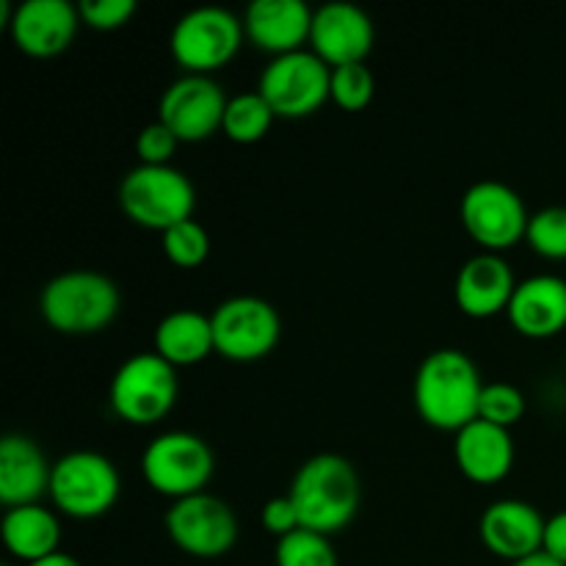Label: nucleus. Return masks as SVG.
Listing matches in <instances>:
<instances>
[{
	"label": "nucleus",
	"instance_id": "f257e3e1",
	"mask_svg": "<svg viewBox=\"0 0 566 566\" xmlns=\"http://www.w3.org/2000/svg\"><path fill=\"white\" fill-rule=\"evenodd\" d=\"M486 381L479 365L462 348H437L426 354L415 374L412 396L420 418L434 429L459 431L479 418Z\"/></svg>",
	"mask_w": 566,
	"mask_h": 566
},
{
	"label": "nucleus",
	"instance_id": "f03ea898",
	"mask_svg": "<svg viewBox=\"0 0 566 566\" xmlns=\"http://www.w3.org/2000/svg\"><path fill=\"white\" fill-rule=\"evenodd\" d=\"M359 492L357 468L346 457L315 453L298 464L287 495L296 506L302 528L329 536L352 523L359 509Z\"/></svg>",
	"mask_w": 566,
	"mask_h": 566
},
{
	"label": "nucleus",
	"instance_id": "7ed1b4c3",
	"mask_svg": "<svg viewBox=\"0 0 566 566\" xmlns=\"http://www.w3.org/2000/svg\"><path fill=\"white\" fill-rule=\"evenodd\" d=\"M119 287L94 269H70L55 274L39 293V313L53 329L66 335H92L119 313Z\"/></svg>",
	"mask_w": 566,
	"mask_h": 566
},
{
	"label": "nucleus",
	"instance_id": "20e7f679",
	"mask_svg": "<svg viewBox=\"0 0 566 566\" xmlns=\"http://www.w3.org/2000/svg\"><path fill=\"white\" fill-rule=\"evenodd\" d=\"M119 205L136 224L166 232L180 221L193 219L197 188L177 166L138 164L122 177Z\"/></svg>",
	"mask_w": 566,
	"mask_h": 566
},
{
	"label": "nucleus",
	"instance_id": "39448f33",
	"mask_svg": "<svg viewBox=\"0 0 566 566\" xmlns=\"http://www.w3.org/2000/svg\"><path fill=\"white\" fill-rule=\"evenodd\" d=\"M180 392L177 368L158 352H138L116 368L111 379V407L122 420L149 426L171 412Z\"/></svg>",
	"mask_w": 566,
	"mask_h": 566
},
{
	"label": "nucleus",
	"instance_id": "423d86ee",
	"mask_svg": "<svg viewBox=\"0 0 566 566\" xmlns=\"http://www.w3.org/2000/svg\"><path fill=\"white\" fill-rule=\"evenodd\" d=\"M119 490V470L105 453L77 448L53 462L50 497L70 517L92 520L111 512Z\"/></svg>",
	"mask_w": 566,
	"mask_h": 566
},
{
	"label": "nucleus",
	"instance_id": "0eeeda50",
	"mask_svg": "<svg viewBox=\"0 0 566 566\" xmlns=\"http://www.w3.org/2000/svg\"><path fill=\"white\" fill-rule=\"evenodd\" d=\"M258 92L269 99L276 116L302 119L332 97V66L307 48L271 55L260 72Z\"/></svg>",
	"mask_w": 566,
	"mask_h": 566
},
{
	"label": "nucleus",
	"instance_id": "6e6552de",
	"mask_svg": "<svg viewBox=\"0 0 566 566\" xmlns=\"http://www.w3.org/2000/svg\"><path fill=\"white\" fill-rule=\"evenodd\" d=\"M243 20L224 6H197L175 22L169 36L177 64L197 75H210L238 53L243 42Z\"/></svg>",
	"mask_w": 566,
	"mask_h": 566
},
{
	"label": "nucleus",
	"instance_id": "1a4fd4ad",
	"mask_svg": "<svg viewBox=\"0 0 566 566\" xmlns=\"http://www.w3.org/2000/svg\"><path fill=\"white\" fill-rule=\"evenodd\" d=\"M213 464V448L193 431H164L142 453L147 484L175 501L205 492Z\"/></svg>",
	"mask_w": 566,
	"mask_h": 566
},
{
	"label": "nucleus",
	"instance_id": "9d476101",
	"mask_svg": "<svg viewBox=\"0 0 566 566\" xmlns=\"http://www.w3.org/2000/svg\"><path fill=\"white\" fill-rule=\"evenodd\" d=\"M210 321H213L216 352L235 363L265 357L276 346L282 332V318L274 304L252 293H238L216 304Z\"/></svg>",
	"mask_w": 566,
	"mask_h": 566
},
{
	"label": "nucleus",
	"instance_id": "9b49d317",
	"mask_svg": "<svg viewBox=\"0 0 566 566\" xmlns=\"http://www.w3.org/2000/svg\"><path fill=\"white\" fill-rule=\"evenodd\" d=\"M462 224L475 241L484 247V252H503L514 247L528 230V208L523 197L503 180L473 182L462 197Z\"/></svg>",
	"mask_w": 566,
	"mask_h": 566
},
{
	"label": "nucleus",
	"instance_id": "f8f14e48",
	"mask_svg": "<svg viewBox=\"0 0 566 566\" xmlns=\"http://www.w3.org/2000/svg\"><path fill=\"white\" fill-rule=\"evenodd\" d=\"M166 534L180 551L197 558H219L235 545L238 517L227 501L210 492L180 497L166 509Z\"/></svg>",
	"mask_w": 566,
	"mask_h": 566
},
{
	"label": "nucleus",
	"instance_id": "ddd939ff",
	"mask_svg": "<svg viewBox=\"0 0 566 566\" xmlns=\"http://www.w3.org/2000/svg\"><path fill=\"white\" fill-rule=\"evenodd\" d=\"M227 99L230 97L219 81L210 75L186 72L160 94L158 119L169 125L180 142H202L213 136L224 122Z\"/></svg>",
	"mask_w": 566,
	"mask_h": 566
},
{
	"label": "nucleus",
	"instance_id": "4468645a",
	"mask_svg": "<svg viewBox=\"0 0 566 566\" xmlns=\"http://www.w3.org/2000/svg\"><path fill=\"white\" fill-rule=\"evenodd\" d=\"M374 20L363 6L352 0H329L315 9L310 44L313 53H318L329 66L365 61L374 48Z\"/></svg>",
	"mask_w": 566,
	"mask_h": 566
},
{
	"label": "nucleus",
	"instance_id": "2eb2a0df",
	"mask_svg": "<svg viewBox=\"0 0 566 566\" xmlns=\"http://www.w3.org/2000/svg\"><path fill=\"white\" fill-rule=\"evenodd\" d=\"M77 25L81 11L70 0H22L14 6L9 33L22 53L50 59L70 48Z\"/></svg>",
	"mask_w": 566,
	"mask_h": 566
},
{
	"label": "nucleus",
	"instance_id": "dca6fc26",
	"mask_svg": "<svg viewBox=\"0 0 566 566\" xmlns=\"http://www.w3.org/2000/svg\"><path fill=\"white\" fill-rule=\"evenodd\" d=\"M545 523L539 509L520 497H503V501L490 503L481 514L479 534L481 542L490 547L495 556L506 562H520L531 553L542 551L545 539Z\"/></svg>",
	"mask_w": 566,
	"mask_h": 566
},
{
	"label": "nucleus",
	"instance_id": "f3484780",
	"mask_svg": "<svg viewBox=\"0 0 566 566\" xmlns=\"http://www.w3.org/2000/svg\"><path fill=\"white\" fill-rule=\"evenodd\" d=\"M313 14L304 0H252L243 11V31L254 48L282 55L310 42Z\"/></svg>",
	"mask_w": 566,
	"mask_h": 566
},
{
	"label": "nucleus",
	"instance_id": "a211bd4d",
	"mask_svg": "<svg viewBox=\"0 0 566 566\" xmlns=\"http://www.w3.org/2000/svg\"><path fill=\"white\" fill-rule=\"evenodd\" d=\"M514 287H517V280H514L512 265L497 252H481L464 260L462 269L457 271L453 296L464 315L490 318L501 310H509Z\"/></svg>",
	"mask_w": 566,
	"mask_h": 566
},
{
	"label": "nucleus",
	"instance_id": "6ab92c4d",
	"mask_svg": "<svg viewBox=\"0 0 566 566\" xmlns=\"http://www.w3.org/2000/svg\"><path fill=\"white\" fill-rule=\"evenodd\" d=\"M514 329L534 340L558 335L566 326V280L558 274L525 276L509 302Z\"/></svg>",
	"mask_w": 566,
	"mask_h": 566
},
{
	"label": "nucleus",
	"instance_id": "aec40b11",
	"mask_svg": "<svg viewBox=\"0 0 566 566\" xmlns=\"http://www.w3.org/2000/svg\"><path fill=\"white\" fill-rule=\"evenodd\" d=\"M53 462L36 440L25 434H6L0 440V501L6 506L39 503L50 492Z\"/></svg>",
	"mask_w": 566,
	"mask_h": 566
},
{
	"label": "nucleus",
	"instance_id": "412c9836",
	"mask_svg": "<svg viewBox=\"0 0 566 566\" xmlns=\"http://www.w3.org/2000/svg\"><path fill=\"white\" fill-rule=\"evenodd\" d=\"M453 459L470 481H479V484L501 481L514 464L512 431L484 418L470 420L464 429L457 431Z\"/></svg>",
	"mask_w": 566,
	"mask_h": 566
},
{
	"label": "nucleus",
	"instance_id": "4be33fe9",
	"mask_svg": "<svg viewBox=\"0 0 566 566\" xmlns=\"http://www.w3.org/2000/svg\"><path fill=\"white\" fill-rule=\"evenodd\" d=\"M155 352L175 368L202 363L210 352H216L213 321L193 307L169 310L155 326Z\"/></svg>",
	"mask_w": 566,
	"mask_h": 566
},
{
	"label": "nucleus",
	"instance_id": "5701e85b",
	"mask_svg": "<svg viewBox=\"0 0 566 566\" xmlns=\"http://www.w3.org/2000/svg\"><path fill=\"white\" fill-rule=\"evenodd\" d=\"M0 534H3L11 556L31 564L59 551L61 525L59 517L50 509H44L42 503H22V506L6 509Z\"/></svg>",
	"mask_w": 566,
	"mask_h": 566
},
{
	"label": "nucleus",
	"instance_id": "b1692460",
	"mask_svg": "<svg viewBox=\"0 0 566 566\" xmlns=\"http://www.w3.org/2000/svg\"><path fill=\"white\" fill-rule=\"evenodd\" d=\"M274 116V108H271L269 99H265L258 88H254V92L232 94V97L227 99L221 130L238 144H254L269 133Z\"/></svg>",
	"mask_w": 566,
	"mask_h": 566
},
{
	"label": "nucleus",
	"instance_id": "393cba45",
	"mask_svg": "<svg viewBox=\"0 0 566 566\" xmlns=\"http://www.w3.org/2000/svg\"><path fill=\"white\" fill-rule=\"evenodd\" d=\"M274 562L276 566H337V553L326 534L296 528L276 539Z\"/></svg>",
	"mask_w": 566,
	"mask_h": 566
},
{
	"label": "nucleus",
	"instance_id": "a878e982",
	"mask_svg": "<svg viewBox=\"0 0 566 566\" xmlns=\"http://www.w3.org/2000/svg\"><path fill=\"white\" fill-rule=\"evenodd\" d=\"M164 235V252L180 269H197L210 254V235L197 219H186L180 224L169 227Z\"/></svg>",
	"mask_w": 566,
	"mask_h": 566
},
{
	"label": "nucleus",
	"instance_id": "bb28decb",
	"mask_svg": "<svg viewBox=\"0 0 566 566\" xmlns=\"http://www.w3.org/2000/svg\"><path fill=\"white\" fill-rule=\"evenodd\" d=\"M525 241L551 260L566 258V208L564 205H547L531 213L528 230H525Z\"/></svg>",
	"mask_w": 566,
	"mask_h": 566
},
{
	"label": "nucleus",
	"instance_id": "cd10ccee",
	"mask_svg": "<svg viewBox=\"0 0 566 566\" xmlns=\"http://www.w3.org/2000/svg\"><path fill=\"white\" fill-rule=\"evenodd\" d=\"M376 77L365 61L332 66V99L346 111H359L374 99Z\"/></svg>",
	"mask_w": 566,
	"mask_h": 566
},
{
	"label": "nucleus",
	"instance_id": "c85d7f7f",
	"mask_svg": "<svg viewBox=\"0 0 566 566\" xmlns=\"http://www.w3.org/2000/svg\"><path fill=\"white\" fill-rule=\"evenodd\" d=\"M525 415V396L512 381H486L479 401V418L512 429Z\"/></svg>",
	"mask_w": 566,
	"mask_h": 566
},
{
	"label": "nucleus",
	"instance_id": "c756f323",
	"mask_svg": "<svg viewBox=\"0 0 566 566\" xmlns=\"http://www.w3.org/2000/svg\"><path fill=\"white\" fill-rule=\"evenodd\" d=\"M177 144H180V138L175 136V130L169 125H164L160 119H155L138 130L136 153L142 158V164L166 166L171 164V155L177 153Z\"/></svg>",
	"mask_w": 566,
	"mask_h": 566
},
{
	"label": "nucleus",
	"instance_id": "7c9ffc66",
	"mask_svg": "<svg viewBox=\"0 0 566 566\" xmlns=\"http://www.w3.org/2000/svg\"><path fill=\"white\" fill-rule=\"evenodd\" d=\"M136 0H81L77 3L81 20L97 28V31H111V28L125 25L136 14Z\"/></svg>",
	"mask_w": 566,
	"mask_h": 566
},
{
	"label": "nucleus",
	"instance_id": "2f4dec72",
	"mask_svg": "<svg viewBox=\"0 0 566 566\" xmlns=\"http://www.w3.org/2000/svg\"><path fill=\"white\" fill-rule=\"evenodd\" d=\"M260 520H263V525L271 531V534H276V539L285 534H291V531L302 528V520H298V512H296V506H293L291 495L269 497V501L263 503Z\"/></svg>",
	"mask_w": 566,
	"mask_h": 566
},
{
	"label": "nucleus",
	"instance_id": "473e14b6",
	"mask_svg": "<svg viewBox=\"0 0 566 566\" xmlns=\"http://www.w3.org/2000/svg\"><path fill=\"white\" fill-rule=\"evenodd\" d=\"M542 551L553 556L556 562L566 564V509L547 517L545 523V539H542Z\"/></svg>",
	"mask_w": 566,
	"mask_h": 566
},
{
	"label": "nucleus",
	"instance_id": "72a5a7b5",
	"mask_svg": "<svg viewBox=\"0 0 566 566\" xmlns=\"http://www.w3.org/2000/svg\"><path fill=\"white\" fill-rule=\"evenodd\" d=\"M25 566H81V562H77L75 556H70V553L55 551V553H50V556L36 558V562H31V564H25Z\"/></svg>",
	"mask_w": 566,
	"mask_h": 566
},
{
	"label": "nucleus",
	"instance_id": "f704fd0d",
	"mask_svg": "<svg viewBox=\"0 0 566 566\" xmlns=\"http://www.w3.org/2000/svg\"><path fill=\"white\" fill-rule=\"evenodd\" d=\"M512 566H566V564L556 562V558L547 556L545 551H539V553H531V556L520 558V562H514Z\"/></svg>",
	"mask_w": 566,
	"mask_h": 566
},
{
	"label": "nucleus",
	"instance_id": "c9c22d12",
	"mask_svg": "<svg viewBox=\"0 0 566 566\" xmlns=\"http://www.w3.org/2000/svg\"><path fill=\"white\" fill-rule=\"evenodd\" d=\"M3 566H11V564H3Z\"/></svg>",
	"mask_w": 566,
	"mask_h": 566
}]
</instances>
